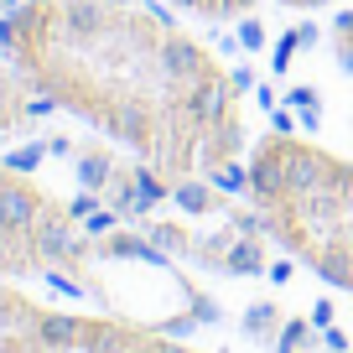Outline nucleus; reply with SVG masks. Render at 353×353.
<instances>
[{
	"label": "nucleus",
	"instance_id": "nucleus-5",
	"mask_svg": "<svg viewBox=\"0 0 353 353\" xmlns=\"http://www.w3.org/2000/svg\"><path fill=\"white\" fill-rule=\"evenodd\" d=\"M260 234H239V244H229V254H223V270H234V276H260Z\"/></svg>",
	"mask_w": 353,
	"mask_h": 353
},
{
	"label": "nucleus",
	"instance_id": "nucleus-2",
	"mask_svg": "<svg viewBox=\"0 0 353 353\" xmlns=\"http://www.w3.org/2000/svg\"><path fill=\"white\" fill-rule=\"evenodd\" d=\"M250 192L291 254L327 286L353 291V161L276 135L250 161Z\"/></svg>",
	"mask_w": 353,
	"mask_h": 353
},
{
	"label": "nucleus",
	"instance_id": "nucleus-13",
	"mask_svg": "<svg viewBox=\"0 0 353 353\" xmlns=\"http://www.w3.org/2000/svg\"><path fill=\"white\" fill-rule=\"evenodd\" d=\"M114 229V213H94V219H88V234H110Z\"/></svg>",
	"mask_w": 353,
	"mask_h": 353
},
{
	"label": "nucleus",
	"instance_id": "nucleus-3",
	"mask_svg": "<svg viewBox=\"0 0 353 353\" xmlns=\"http://www.w3.org/2000/svg\"><path fill=\"white\" fill-rule=\"evenodd\" d=\"M32 94H37V88L26 83L21 68L0 63V130H16V125L32 114Z\"/></svg>",
	"mask_w": 353,
	"mask_h": 353
},
{
	"label": "nucleus",
	"instance_id": "nucleus-16",
	"mask_svg": "<svg viewBox=\"0 0 353 353\" xmlns=\"http://www.w3.org/2000/svg\"><path fill=\"white\" fill-rule=\"evenodd\" d=\"M286 99H291V104H301V110H312V99H317V94H312V88H291Z\"/></svg>",
	"mask_w": 353,
	"mask_h": 353
},
{
	"label": "nucleus",
	"instance_id": "nucleus-8",
	"mask_svg": "<svg viewBox=\"0 0 353 353\" xmlns=\"http://www.w3.org/2000/svg\"><path fill=\"white\" fill-rule=\"evenodd\" d=\"M176 203H182V208H188V213H208V208H213V192H208V188H198V182H188V176H182V182H176Z\"/></svg>",
	"mask_w": 353,
	"mask_h": 353
},
{
	"label": "nucleus",
	"instance_id": "nucleus-4",
	"mask_svg": "<svg viewBox=\"0 0 353 353\" xmlns=\"http://www.w3.org/2000/svg\"><path fill=\"white\" fill-rule=\"evenodd\" d=\"M176 6H188V11H203V16H239V11H254L260 0H176ZM281 6L317 11V6H327V0H281Z\"/></svg>",
	"mask_w": 353,
	"mask_h": 353
},
{
	"label": "nucleus",
	"instance_id": "nucleus-10",
	"mask_svg": "<svg viewBox=\"0 0 353 353\" xmlns=\"http://www.w3.org/2000/svg\"><path fill=\"white\" fill-rule=\"evenodd\" d=\"M47 156V145H21V151H11L6 156V166H11V172H32L37 161H42Z\"/></svg>",
	"mask_w": 353,
	"mask_h": 353
},
{
	"label": "nucleus",
	"instance_id": "nucleus-12",
	"mask_svg": "<svg viewBox=\"0 0 353 353\" xmlns=\"http://www.w3.org/2000/svg\"><path fill=\"white\" fill-rule=\"evenodd\" d=\"M239 47H244V52H260V47H265V26L260 21H244L239 26Z\"/></svg>",
	"mask_w": 353,
	"mask_h": 353
},
{
	"label": "nucleus",
	"instance_id": "nucleus-9",
	"mask_svg": "<svg viewBox=\"0 0 353 353\" xmlns=\"http://www.w3.org/2000/svg\"><path fill=\"white\" fill-rule=\"evenodd\" d=\"M270 322H276V307H270V301H254V312L244 317V338H265Z\"/></svg>",
	"mask_w": 353,
	"mask_h": 353
},
{
	"label": "nucleus",
	"instance_id": "nucleus-17",
	"mask_svg": "<svg viewBox=\"0 0 353 353\" xmlns=\"http://www.w3.org/2000/svg\"><path fill=\"white\" fill-rule=\"evenodd\" d=\"M110 6H135V0H110Z\"/></svg>",
	"mask_w": 353,
	"mask_h": 353
},
{
	"label": "nucleus",
	"instance_id": "nucleus-1",
	"mask_svg": "<svg viewBox=\"0 0 353 353\" xmlns=\"http://www.w3.org/2000/svg\"><path fill=\"white\" fill-rule=\"evenodd\" d=\"M11 63L26 83L130 145L166 182H182L198 166L219 172L244 151L234 78L176 32L161 6L130 11L110 0H32L26 11H11Z\"/></svg>",
	"mask_w": 353,
	"mask_h": 353
},
{
	"label": "nucleus",
	"instance_id": "nucleus-6",
	"mask_svg": "<svg viewBox=\"0 0 353 353\" xmlns=\"http://www.w3.org/2000/svg\"><path fill=\"white\" fill-rule=\"evenodd\" d=\"M78 182H83V188H110L114 182V156L110 151H83L78 156Z\"/></svg>",
	"mask_w": 353,
	"mask_h": 353
},
{
	"label": "nucleus",
	"instance_id": "nucleus-14",
	"mask_svg": "<svg viewBox=\"0 0 353 353\" xmlns=\"http://www.w3.org/2000/svg\"><path fill=\"white\" fill-rule=\"evenodd\" d=\"M270 120H276V135H291V130H296V120H291L286 110H270Z\"/></svg>",
	"mask_w": 353,
	"mask_h": 353
},
{
	"label": "nucleus",
	"instance_id": "nucleus-11",
	"mask_svg": "<svg viewBox=\"0 0 353 353\" xmlns=\"http://www.w3.org/2000/svg\"><path fill=\"white\" fill-rule=\"evenodd\" d=\"M213 182H219L223 192H239V188H250V176H244L234 161H229V166H219V172H213Z\"/></svg>",
	"mask_w": 353,
	"mask_h": 353
},
{
	"label": "nucleus",
	"instance_id": "nucleus-7",
	"mask_svg": "<svg viewBox=\"0 0 353 353\" xmlns=\"http://www.w3.org/2000/svg\"><path fill=\"white\" fill-rule=\"evenodd\" d=\"M332 47H338V63L353 73V11H343L338 21H332Z\"/></svg>",
	"mask_w": 353,
	"mask_h": 353
},
{
	"label": "nucleus",
	"instance_id": "nucleus-15",
	"mask_svg": "<svg viewBox=\"0 0 353 353\" xmlns=\"http://www.w3.org/2000/svg\"><path fill=\"white\" fill-rule=\"evenodd\" d=\"M229 78H234V88H239V94H244V88H254V73H250V68H234Z\"/></svg>",
	"mask_w": 353,
	"mask_h": 353
}]
</instances>
